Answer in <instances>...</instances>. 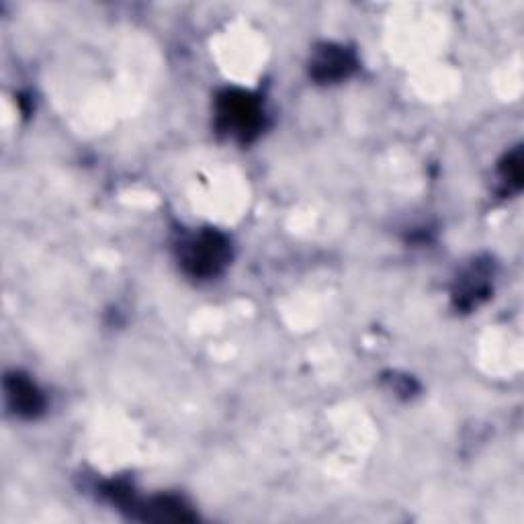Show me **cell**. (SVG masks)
Masks as SVG:
<instances>
[{"label":"cell","mask_w":524,"mask_h":524,"mask_svg":"<svg viewBox=\"0 0 524 524\" xmlns=\"http://www.w3.org/2000/svg\"><path fill=\"white\" fill-rule=\"evenodd\" d=\"M217 121L228 134L250 140L258 134L262 111L254 97L240 91H228L217 101Z\"/></svg>","instance_id":"obj_2"},{"label":"cell","mask_w":524,"mask_h":524,"mask_svg":"<svg viewBox=\"0 0 524 524\" xmlns=\"http://www.w3.org/2000/svg\"><path fill=\"white\" fill-rule=\"evenodd\" d=\"M7 398L19 416L33 418L43 410V396L35 383L23 375H11L7 379Z\"/></svg>","instance_id":"obj_4"},{"label":"cell","mask_w":524,"mask_h":524,"mask_svg":"<svg viewBox=\"0 0 524 524\" xmlns=\"http://www.w3.org/2000/svg\"><path fill=\"white\" fill-rule=\"evenodd\" d=\"M230 258V242L213 230L191 236L181 246V265L193 277H213Z\"/></svg>","instance_id":"obj_1"},{"label":"cell","mask_w":524,"mask_h":524,"mask_svg":"<svg viewBox=\"0 0 524 524\" xmlns=\"http://www.w3.org/2000/svg\"><path fill=\"white\" fill-rule=\"evenodd\" d=\"M520 150H516L512 156H508L502 172H504V179L506 183H512L516 187H520V181H522V164H520Z\"/></svg>","instance_id":"obj_5"},{"label":"cell","mask_w":524,"mask_h":524,"mask_svg":"<svg viewBox=\"0 0 524 524\" xmlns=\"http://www.w3.org/2000/svg\"><path fill=\"white\" fill-rule=\"evenodd\" d=\"M355 70V56L346 48L326 46L312 62V76L320 82H334L346 78Z\"/></svg>","instance_id":"obj_3"}]
</instances>
